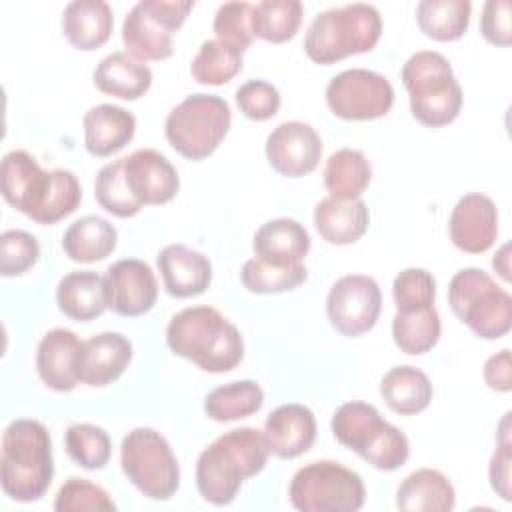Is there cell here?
Wrapping results in <instances>:
<instances>
[{
	"mask_svg": "<svg viewBox=\"0 0 512 512\" xmlns=\"http://www.w3.org/2000/svg\"><path fill=\"white\" fill-rule=\"evenodd\" d=\"M132 360V342L120 332H100L82 340L76 374L78 382L100 388L118 380Z\"/></svg>",
	"mask_w": 512,
	"mask_h": 512,
	"instance_id": "cell-19",
	"label": "cell"
},
{
	"mask_svg": "<svg viewBox=\"0 0 512 512\" xmlns=\"http://www.w3.org/2000/svg\"><path fill=\"white\" fill-rule=\"evenodd\" d=\"M484 382L494 392H510L512 388V362H510V350L504 348L496 354H492L484 362Z\"/></svg>",
	"mask_w": 512,
	"mask_h": 512,
	"instance_id": "cell-49",
	"label": "cell"
},
{
	"mask_svg": "<svg viewBox=\"0 0 512 512\" xmlns=\"http://www.w3.org/2000/svg\"><path fill=\"white\" fill-rule=\"evenodd\" d=\"M288 496L300 512H356L366 502V488L354 470L318 460L296 470Z\"/></svg>",
	"mask_w": 512,
	"mask_h": 512,
	"instance_id": "cell-9",
	"label": "cell"
},
{
	"mask_svg": "<svg viewBox=\"0 0 512 512\" xmlns=\"http://www.w3.org/2000/svg\"><path fill=\"white\" fill-rule=\"evenodd\" d=\"M326 104L342 120H376L390 112L394 88L386 76L374 70L350 68L328 82Z\"/></svg>",
	"mask_w": 512,
	"mask_h": 512,
	"instance_id": "cell-12",
	"label": "cell"
},
{
	"mask_svg": "<svg viewBox=\"0 0 512 512\" xmlns=\"http://www.w3.org/2000/svg\"><path fill=\"white\" fill-rule=\"evenodd\" d=\"M334 438L382 472H394L406 464L410 442L406 434L382 418L376 406L352 400L344 402L330 420Z\"/></svg>",
	"mask_w": 512,
	"mask_h": 512,
	"instance_id": "cell-5",
	"label": "cell"
},
{
	"mask_svg": "<svg viewBox=\"0 0 512 512\" xmlns=\"http://www.w3.org/2000/svg\"><path fill=\"white\" fill-rule=\"evenodd\" d=\"M236 104L250 120H270L278 114L282 98L274 84L266 80H248L236 90Z\"/></svg>",
	"mask_w": 512,
	"mask_h": 512,
	"instance_id": "cell-46",
	"label": "cell"
},
{
	"mask_svg": "<svg viewBox=\"0 0 512 512\" xmlns=\"http://www.w3.org/2000/svg\"><path fill=\"white\" fill-rule=\"evenodd\" d=\"M50 176L52 178H50L48 194L42 202L40 212L34 218V222L44 226L56 224L62 218L70 216L80 206V200H82V188L74 172L56 168V170H50Z\"/></svg>",
	"mask_w": 512,
	"mask_h": 512,
	"instance_id": "cell-41",
	"label": "cell"
},
{
	"mask_svg": "<svg viewBox=\"0 0 512 512\" xmlns=\"http://www.w3.org/2000/svg\"><path fill=\"white\" fill-rule=\"evenodd\" d=\"M442 334V320L434 306L396 312L392 318V338L394 344L404 354H426L430 352Z\"/></svg>",
	"mask_w": 512,
	"mask_h": 512,
	"instance_id": "cell-35",
	"label": "cell"
},
{
	"mask_svg": "<svg viewBox=\"0 0 512 512\" xmlns=\"http://www.w3.org/2000/svg\"><path fill=\"white\" fill-rule=\"evenodd\" d=\"M448 304L478 338L498 340L510 332L512 298L480 268H464L452 276Z\"/></svg>",
	"mask_w": 512,
	"mask_h": 512,
	"instance_id": "cell-8",
	"label": "cell"
},
{
	"mask_svg": "<svg viewBox=\"0 0 512 512\" xmlns=\"http://www.w3.org/2000/svg\"><path fill=\"white\" fill-rule=\"evenodd\" d=\"M52 440L46 426L32 418L12 420L2 434L0 482L16 502L40 500L52 484Z\"/></svg>",
	"mask_w": 512,
	"mask_h": 512,
	"instance_id": "cell-3",
	"label": "cell"
},
{
	"mask_svg": "<svg viewBox=\"0 0 512 512\" xmlns=\"http://www.w3.org/2000/svg\"><path fill=\"white\" fill-rule=\"evenodd\" d=\"M256 258L276 264L292 266L302 264L310 250V236L306 228L294 218H274L264 222L252 240Z\"/></svg>",
	"mask_w": 512,
	"mask_h": 512,
	"instance_id": "cell-24",
	"label": "cell"
},
{
	"mask_svg": "<svg viewBox=\"0 0 512 512\" xmlns=\"http://www.w3.org/2000/svg\"><path fill=\"white\" fill-rule=\"evenodd\" d=\"M452 244L468 254H482L496 242L498 210L490 196L480 192L464 194L452 208L448 220Z\"/></svg>",
	"mask_w": 512,
	"mask_h": 512,
	"instance_id": "cell-17",
	"label": "cell"
},
{
	"mask_svg": "<svg viewBox=\"0 0 512 512\" xmlns=\"http://www.w3.org/2000/svg\"><path fill=\"white\" fill-rule=\"evenodd\" d=\"M94 86L120 100H138L152 86V70L128 52L104 56L92 74Z\"/></svg>",
	"mask_w": 512,
	"mask_h": 512,
	"instance_id": "cell-28",
	"label": "cell"
},
{
	"mask_svg": "<svg viewBox=\"0 0 512 512\" xmlns=\"http://www.w3.org/2000/svg\"><path fill=\"white\" fill-rule=\"evenodd\" d=\"M262 434L270 454L292 460L308 452L316 440L314 412L304 404H282L268 414Z\"/></svg>",
	"mask_w": 512,
	"mask_h": 512,
	"instance_id": "cell-20",
	"label": "cell"
},
{
	"mask_svg": "<svg viewBox=\"0 0 512 512\" xmlns=\"http://www.w3.org/2000/svg\"><path fill=\"white\" fill-rule=\"evenodd\" d=\"M68 456L86 470H100L112 456V440L100 426L76 422L64 434Z\"/></svg>",
	"mask_w": 512,
	"mask_h": 512,
	"instance_id": "cell-40",
	"label": "cell"
},
{
	"mask_svg": "<svg viewBox=\"0 0 512 512\" xmlns=\"http://www.w3.org/2000/svg\"><path fill=\"white\" fill-rule=\"evenodd\" d=\"M382 36V16L376 6L354 2L320 12L304 36L306 56L322 66L370 52Z\"/></svg>",
	"mask_w": 512,
	"mask_h": 512,
	"instance_id": "cell-4",
	"label": "cell"
},
{
	"mask_svg": "<svg viewBox=\"0 0 512 512\" xmlns=\"http://www.w3.org/2000/svg\"><path fill=\"white\" fill-rule=\"evenodd\" d=\"M382 310L378 282L366 274L338 278L326 296V316L342 336H360L374 328Z\"/></svg>",
	"mask_w": 512,
	"mask_h": 512,
	"instance_id": "cell-13",
	"label": "cell"
},
{
	"mask_svg": "<svg viewBox=\"0 0 512 512\" xmlns=\"http://www.w3.org/2000/svg\"><path fill=\"white\" fill-rule=\"evenodd\" d=\"M456 492L450 480L434 468L408 474L396 488V508L410 512H450Z\"/></svg>",
	"mask_w": 512,
	"mask_h": 512,
	"instance_id": "cell-29",
	"label": "cell"
},
{
	"mask_svg": "<svg viewBox=\"0 0 512 512\" xmlns=\"http://www.w3.org/2000/svg\"><path fill=\"white\" fill-rule=\"evenodd\" d=\"M396 312H410L434 306L436 280L424 268H404L392 282Z\"/></svg>",
	"mask_w": 512,
	"mask_h": 512,
	"instance_id": "cell-43",
	"label": "cell"
},
{
	"mask_svg": "<svg viewBox=\"0 0 512 512\" xmlns=\"http://www.w3.org/2000/svg\"><path fill=\"white\" fill-rule=\"evenodd\" d=\"M232 112L224 98L216 94H190L176 104L164 122L168 144L188 160L208 158L226 138Z\"/></svg>",
	"mask_w": 512,
	"mask_h": 512,
	"instance_id": "cell-7",
	"label": "cell"
},
{
	"mask_svg": "<svg viewBox=\"0 0 512 512\" xmlns=\"http://www.w3.org/2000/svg\"><path fill=\"white\" fill-rule=\"evenodd\" d=\"M164 288L174 298H192L212 282V264L202 254L184 244L164 246L156 256Z\"/></svg>",
	"mask_w": 512,
	"mask_h": 512,
	"instance_id": "cell-21",
	"label": "cell"
},
{
	"mask_svg": "<svg viewBox=\"0 0 512 512\" xmlns=\"http://www.w3.org/2000/svg\"><path fill=\"white\" fill-rule=\"evenodd\" d=\"M472 4L468 0H422L416 6L418 28L432 40H458L470 24Z\"/></svg>",
	"mask_w": 512,
	"mask_h": 512,
	"instance_id": "cell-34",
	"label": "cell"
},
{
	"mask_svg": "<svg viewBox=\"0 0 512 512\" xmlns=\"http://www.w3.org/2000/svg\"><path fill=\"white\" fill-rule=\"evenodd\" d=\"M192 8V0L136 2L122 22V42L126 52L140 62L172 56V34L184 24Z\"/></svg>",
	"mask_w": 512,
	"mask_h": 512,
	"instance_id": "cell-11",
	"label": "cell"
},
{
	"mask_svg": "<svg viewBox=\"0 0 512 512\" xmlns=\"http://www.w3.org/2000/svg\"><path fill=\"white\" fill-rule=\"evenodd\" d=\"M264 404V390L256 380H236L216 386L204 398V412L214 422H232L256 414Z\"/></svg>",
	"mask_w": 512,
	"mask_h": 512,
	"instance_id": "cell-33",
	"label": "cell"
},
{
	"mask_svg": "<svg viewBox=\"0 0 512 512\" xmlns=\"http://www.w3.org/2000/svg\"><path fill=\"white\" fill-rule=\"evenodd\" d=\"M304 16L298 0H262L252 4V34L272 44L288 42L296 36Z\"/></svg>",
	"mask_w": 512,
	"mask_h": 512,
	"instance_id": "cell-36",
	"label": "cell"
},
{
	"mask_svg": "<svg viewBox=\"0 0 512 512\" xmlns=\"http://www.w3.org/2000/svg\"><path fill=\"white\" fill-rule=\"evenodd\" d=\"M56 304L74 322H92L108 308L106 280L94 270H76L60 278Z\"/></svg>",
	"mask_w": 512,
	"mask_h": 512,
	"instance_id": "cell-25",
	"label": "cell"
},
{
	"mask_svg": "<svg viewBox=\"0 0 512 512\" xmlns=\"http://www.w3.org/2000/svg\"><path fill=\"white\" fill-rule=\"evenodd\" d=\"M114 28V14L104 0H74L62 12V32L78 50H96L104 46Z\"/></svg>",
	"mask_w": 512,
	"mask_h": 512,
	"instance_id": "cell-26",
	"label": "cell"
},
{
	"mask_svg": "<svg viewBox=\"0 0 512 512\" xmlns=\"http://www.w3.org/2000/svg\"><path fill=\"white\" fill-rule=\"evenodd\" d=\"M510 0H488L480 16V32L494 46L512 44V24H510Z\"/></svg>",
	"mask_w": 512,
	"mask_h": 512,
	"instance_id": "cell-47",
	"label": "cell"
},
{
	"mask_svg": "<svg viewBox=\"0 0 512 512\" xmlns=\"http://www.w3.org/2000/svg\"><path fill=\"white\" fill-rule=\"evenodd\" d=\"M400 78L410 98V112L420 124L442 128L458 118L464 96L446 56L420 50L404 62Z\"/></svg>",
	"mask_w": 512,
	"mask_h": 512,
	"instance_id": "cell-6",
	"label": "cell"
},
{
	"mask_svg": "<svg viewBox=\"0 0 512 512\" xmlns=\"http://www.w3.org/2000/svg\"><path fill=\"white\" fill-rule=\"evenodd\" d=\"M166 344L174 356L194 362L200 370L222 374L244 358L240 330L212 306H190L172 316Z\"/></svg>",
	"mask_w": 512,
	"mask_h": 512,
	"instance_id": "cell-2",
	"label": "cell"
},
{
	"mask_svg": "<svg viewBox=\"0 0 512 512\" xmlns=\"http://www.w3.org/2000/svg\"><path fill=\"white\" fill-rule=\"evenodd\" d=\"M116 242V228L106 218L88 214L74 220L66 228L62 236V250L72 262L92 264L110 256L116 248Z\"/></svg>",
	"mask_w": 512,
	"mask_h": 512,
	"instance_id": "cell-30",
	"label": "cell"
},
{
	"mask_svg": "<svg viewBox=\"0 0 512 512\" xmlns=\"http://www.w3.org/2000/svg\"><path fill=\"white\" fill-rule=\"evenodd\" d=\"M104 280L108 308L120 316H142L150 312L158 300L156 276L144 260H116L108 266Z\"/></svg>",
	"mask_w": 512,
	"mask_h": 512,
	"instance_id": "cell-15",
	"label": "cell"
},
{
	"mask_svg": "<svg viewBox=\"0 0 512 512\" xmlns=\"http://www.w3.org/2000/svg\"><path fill=\"white\" fill-rule=\"evenodd\" d=\"M250 14H252V4L248 2H224L216 10L214 22H212V30L216 38L246 50L254 38Z\"/></svg>",
	"mask_w": 512,
	"mask_h": 512,
	"instance_id": "cell-45",
	"label": "cell"
},
{
	"mask_svg": "<svg viewBox=\"0 0 512 512\" xmlns=\"http://www.w3.org/2000/svg\"><path fill=\"white\" fill-rule=\"evenodd\" d=\"M380 396L392 412L414 416L430 406L434 388L420 368L396 366L380 380Z\"/></svg>",
	"mask_w": 512,
	"mask_h": 512,
	"instance_id": "cell-31",
	"label": "cell"
},
{
	"mask_svg": "<svg viewBox=\"0 0 512 512\" xmlns=\"http://www.w3.org/2000/svg\"><path fill=\"white\" fill-rule=\"evenodd\" d=\"M308 278L304 264L276 266L260 258H250L244 262L240 280L248 292L254 294H282L298 288Z\"/></svg>",
	"mask_w": 512,
	"mask_h": 512,
	"instance_id": "cell-38",
	"label": "cell"
},
{
	"mask_svg": "<svg viewBox=\"0 0 512 512\" xmlns=\"http://www.w3.org/2000/svg\"><path fill=\"white\" fill-rule=\"evenodd\" d=\"M510 464H512V442L498 440V448L494 450L488 466L490 486L504 500L510 502Z\"/></svg>",
	"mask_w": 512,
	"mask_h": 512,
	"instance_id": "cell-48",
	"label": "cell"
},
{
	"mask_svg": "<svg viewBox=\"0 0 512 512\" xmlns=\"http://www.w3.org/2000/svg\"><path fill=\"white\" fill-rule=\"evenodd\" d=\"M82 128L84 148L96 158H106L122 150L134 138L136 118L122 106L98 104L84 114Z\"/></svg>",
	"mask_w": 512,
	"mask_h": 512,
	"instance_id": "cell-23",
	"label": "cell"
},
{
	"mask_svg": "<svg viewBox=\"0 0 512 512\" xmlns=\"http://www.w3.org/2000/svg\"><path fill=\"white\" fill-rule=\"evenodd\" d=\"M82 340L66 328L48 330L36 348L40 380L54 392H70L78 386L76 362Z\"/></svg>",
	"mask_w": 512,
	"mask_h": 512,
	"instance_id": "cell-22",
	"label": "cell"
},
{
	"mask_svg": "<svg viewBox=\"0 0 512 512\" xmlns=\"http://www.w3.org/2000/svg\"><path fill=\"white\" fill-rule=\"evenodd\" d=\"M242 54V48L226 40H206L190 64V74L200 84H228L242 70Z\"/></svg>",
	"mask_w": 512,
	"mask_h": 512,
	"instance_id": "cell-37",
	"label": "cell"
},
{
	"mask_svg": "<svg viewBox=\"0 0 512 512\" xmlns=\"http://www.w3.org/2000/svg\"><path fill=\"white\" fill-rule=\"evenodd\" d=\"M494 270L500 274V278L510 280V244H502V248L492 258Z\"/></svg>",
	"mask_w": 512,
	"mask_h": 512,
	"instance_id": "cell-50",
	"label": "cell"
},
{
	"mask_svg": "<svg viewBox=\"0 0 512 512\" xmlns=\"http://www.w3.org/2000/svg\"><path fill=\"white\" fill-rule=\"evenodd\" d=\"M40 258L36 236L26 230H6L0 236V272L2 276H20Z\"/></svg>",
	"mask_w": 512,
	"mask_h": 512,
	"instance_id": "cell-44",
	"label": "cell"
},
{
	"mask_svg": "<svg viewBox=\"0 0 512 512\" xmlns=\"http://www.w3.org/2000/svg\"><path fill=\"white\" fill-rule=\"evenodd\" d=\"M270 448L260 430L244 426L218 436L206 446L196 462V488L214 504L234 502L244 480L260 474L268 462Z\"/></svg>",
	"mask_w": 512,
	"mask_h": 512,
	"instance_id": "cell-1",
	"label": "cell"
},
{
	"mask_svg": "<svg viewBox=\"0 0 512 512\" xmlns=\"http://www.w3.org/2000/svg\"><path fill=\"white\" fill-rule=\"evenodd\" d=\"M94 196L106 212L118 218H132L144 208L134 198V194L126 184L124 158L112 160L98 170V176L94 182Z\"/></svg>",
	"mask_w": 512,
	"mask_h": 512,
	"instance_id": "cell-39",
	"label": "cell"
},
{
	"mask_svg": "<svg viewBox=\"0 0 512 512\" xmlns=\"http://www.w3.org/2000/svg\"><path fill=\"white\" fill-rule=\"evenodd\" d=\"M120 466L146 498L168 500L180 486V466L172 446L154 428H134L122 438Z\"/></svg>",
	"mask_w": 512,
	"mask_h": 512,
	"instance_id": "cell-10",
	"label": "cell"
},
{
	"mask_svg": "<svg viewBox=\"0 0 512 512\" xmlns=\"http://www.w3.org/2000/svg\"><path fill=\"white\" fill-rule=\"evenodd\" d=\"M372 180V166L364 152L340 148L332 152L324 166V186L332 198L356 200Z\"/></svg>",
	"mask_w": 512,
	"mask_h": 512,
	"instance_id": "cell-32",
	"label": "cell"
},
{
	"mask_svg": "<svg viewBox=\"0 0 512 512\" xmlns=\"http://www.w3.org/2000/svg\"><path fill=\"white\" fill-rule=\"evenodd\" d=\"M266 158L278 174L300 178L316 170L322 158V140L308 122L286 120L268 134Z\"/></svg>",
	"mask_w": 512,
	"mask_h": 512,
	"instance_id": "cell-14",
	"label": "cell"
},
{
	"mask_svg": "<svg viewBox=\"0 0 512 512\" xmlns=\"http://www.w3.org/2000/svg\"><path fill=\"white\" fill-rule=\"evenodd\" d=\"M126 184L142 206L170 202L180 188V176L172 162L154 148L134 150L124 158Z\"/></svg>",
	"mask_w": 512,
	"mask_h": 512,
	"instance_id": "cell-18",
	"label": "cell"
},
{
	"mask_svg": "<svg viewBox=\"0 0 512 512\" xmlns=\"http://www.w3.org/2000/svg\"><path fill=\"white\" fill-rule=\"evenodd\" d=\"M50 178V170H42L38 160L26 150H12L2 158V198L30 220H34L42 208L50 188Z\"/></svg>",
	"mask_w": 512,
	"mask_h": 512,
	"instance_id": "cell-16",
	"label": "cell"
},
{
	"mask_svg": "<svg viewBox=\"0 0 512 512\" xmlns=\"http://www.w3.org/2000/svg\"><path fill=\"white\" fill-rule=\"evenodd\" d=\"M54 510L56 512H84V510H96V512H114L116 504L112 502L110 494L86 480V478H68L54 498Z\"/></svg>",
	"mask_w": 512,
	"mask_h": 512,
	"instance_id": "cell-42",
	"label": "cell"
},
{
	"mask_svg": "<svg viewBox=\"0 0 512 512\" xmlns=\"http://www.w3.org/2000/svg\"><path fill=\"white\" fill-rule=\"evenodd\" d=\"M370 224V212L364 200L322 198L314 208V226L318 234L336 246L354 244L360 240Z\"/></svg>",
	"mask_w": 512,
	"mask_h": 512,
	"instance_id": "cell-27",
	"label": "cell"
}]
</instances>
